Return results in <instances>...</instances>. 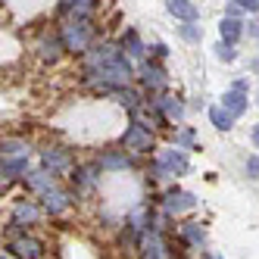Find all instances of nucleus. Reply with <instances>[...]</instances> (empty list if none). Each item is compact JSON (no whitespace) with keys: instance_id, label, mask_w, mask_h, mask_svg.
<instances>
[{"instance_id":"nucleus-1","label":"nucleus","mask_w":259,"mask_h":259,"mask_svg":"<svg viewBox=\"0 0 259 259\" xmlns=\"http://www.w3.org/2000/svg\"><path fill=\"white\" fill-rule=\"evenodd\" d=\"M60 41H63V50L84 53L88 44H91V25H88V19H78V16H72V19L60 28Z\"/></svg>"},{"instance_id":"nucleus-2","label":"nucleus","mask_w":259,"mask_h":259,"mask_svg":"<svg viewBox=\"0 0 259 259\" xmlns=\"http://www.w3.org/2000/svg\"><path fill=\"white\" fill-rule=\"evenodd\" d=\"M122 147H125V150H135V153H150L153 150L150 128L141 125V122H132V125L125 128V135H122Z\"/></svg>"},{"instance_id":"nucleus-3","label":"nucleus","mask_w":259,"mask_h":259,"mask_svg":"<svg viewBox=\"0 0 259 259\" xmlns=\"http://www.w3.org/2000/svg\"><path fill=\"white\" fill-rule=\"evenodd\" d=\"M156 175H184L188 172V156H184V150H178V147H172V150H162L156 165H153Z\"/></svg>"},{"instance_id":"nucleus-4","label":"nucleus","mask_w":259,"mask_h":259,"mask_svg":"<svg viewBox=\"0 0 259 259\" xmlns=\"http://www.w3.org/2000/svg\"><path fill=\"white\" fill-rule=\"evenodd\" d=\"M10 253L19 256V259H41L44 256V244L38 237H28V234H19L10 240Z\"/></svg>"},{"instance_id":"nucleus-5","label":"nucleus","mask_w":259,"mask_h":259,"mask_svg":"<svg viewBox=\"0 0 259 259\" xmlns=\"http://www.w3.org/2000/svg\"><path fill=\"white\" fill-rule=\"evenodd\" d=\"M25 184L34 194H47V191L57 188V175L47 172V169H34V172H25Z\"/></svg>"},{"instance_id":"nucleus-6","label":"nucleus","mask_w":259,"mask_h":259,"mask_svg":"<svg viewBox=\"0 0 259 259\" xmlns=\"http://www.w3.org/2000/svg\"><path fill=\"white\" fill-rule=\"evenodd\" d=\"M41 159H44V169L47 172H63V169L72 165V156L63 150V147H47V150L41 153Z\"/></svg>"},{"instance_id":"nucleus-7","label":"nucleus","mask_w":259,"mask_h":259,"mask_svg":"<svg viewBox=\"0 0 259 259\" xmlns=\"http://www.w3.org/2000/svg\"><path fill=\"white\" fill-rule=\"evenodd\" d=\"M69 203H72V197H69L66 191L53 188V191L44 194V212H50V215H63V212L69 209Z\"/></svg>"},{"instance_id":"nucleus-8","label":"nucleus","mask_w":259,"mask_h":259,"mask_svg":"<svg viewBox=\"0 0 259 259\" xmlns=\"http://www.w3.org/2000/svg\"><path fill=\"white\" fill-rule=\"evenodd\" d=\"M222 109L231 113V116H240L247 109V94H244V91H237V88H231L228 94L222 97Z\"/></svg>"},{"instance_id":"nucleus-9","label":"nucleus","mask_w":259,"mask_h":259,"mask_svg":"<svg viewBox=\"0 0 259 259\" xmlns=\"http://www.w3.org/2000/svg\"><path fill=\"white\" fill-rule=\"evenodd\" d=\"M194 197L191 194H184V191H169L165 194V209L169 212H184V209H194Z\"/></svg>"},{"instance_id":"nucleus-10","label":"nucleus","mask_w":259,"mask_h":259,"mask_svg":"<svg viewBox=\"0 0 259 259\" xmlns=\"http://www.w3.org/2000/svg\"><path fill=\"white\" fill-rule=\"evenodd\" d=\"M41 219V206H34V203H16V209H13V222L16 225H34V222Z\"/></svg>"},{"instance_id":"nucleus-11","label":"nucleus","mask_w":259,"mask_h":259,"mask_svg":"<svg viewBox=\"0 0 259 259\" xmlns=\"http://www.w3.org/2000/svg\"><path fill=\"white\" fill-rule=\"evenodd\" d=\"M165 10H169L172 16H178V19H184V22L197 19V7L191 4V0H165Z\"/></svg>"},{"instance_id":"nucleus-12","label":"nucleus","mask_w":259,"mask_h":259,"mask_svg":"<svg viewBox=\"0 0 259 259\" xmlns=\"http://www.w3.org/2000/svg\"><path fill=\"white\" fill-rule=\"evenodd\" d=\"M25 162H28V156H0V175H7V178L22 175Z\"/></svg>"},{"instance_id":"nucleus-13","label":"nucleus","mask_w":259,"mask_h":259,"mask_svg":"<svg viewBox=\"0 0 259 259\" xmlns=\"http://www.w3.org/2000/svg\"><path fill=\"white\" fill-rule=\"evenodd\" d=\"M69 16H78V19H88V16L91 13H94V0H63V4H60Z\"/></svg>"},{"instance_id":"nucleus-14","label":"nucleus","mask_w":259,"mask_h":259,"mask_svg":"<svg viewBox=\"0 0 259 259\" xmlns=\"http://www.w3.org/2000/svg\"><path fill=\"white\" fill-rule=\"evenodd\" d=\"M144 84L150 88V91H162L165 88V72L159 66H153V63H147L144 66Z\"/></svg>"},{"instance_id":"nucleus-15","label":"nucleus","mask_w":259,"mask_h":259,"mask_svg":"<svg viewBox=\"0 0 259 259\" xmlns=\"http://www.w3.org/2000/svg\"><path fill=\"white\" fill-rule=\"evenodd\" d=\"M0 156H28V144L19 138H7L0 141Z\"/></svg>"},{"instance_id":"nucleus-16","label":"nucleus","mask_w":259,"mask_h":259,"mask_svg":"<svg viewBox=\"0 0 259 259\" xmlns=\"http://www.w3.org/2000/svg\"><path fill=\"white\" fill-rule=\"evenodd\" d=\"M219 31H222V41H225V44H234V41L240 38V31H244V28H240L237 19H231V16H228V19H222Z\"/></svg>"},{"instance_id":"nucleus-17","label":"nucleus","mask_w":259,"mask_h":259,"mask_svg":"<svg viewBox=\"0 0 259 259\" xmlns=\"http://www.w3.org/2000/svg\"><path fill=\"white\" fill-rule=\"evenodd\" d=\"M100 169H125V165H128V156L122 153V150H109V153H103L100 156Z\"/></svg>"},{"instance_id":"nucleus-18","label":"nucleus","mask_w":259,"mask_h":259,"mask_svg":"<svg viewBox=\"0 0 259 259\" xmlns=\"http://www.w3.org/2000/svg\"><path fill=\"white\" fill-rule=\"evenodd\" d=\"M94 172H97V165H84V169H75L72 181H75L81 191H91V188H94Z\"/></svg>"},{"instance_id":"nucleus-19","label":"nucleus","mask_w":259,"mask_h":259,"mask_svg":"<svg viewBox=\"0 0 259 259\" xmlns=\"http://www.w3.org/2000/svg\"><path fill=\"white\" fill-rule=\"evenodd\" d=\"M181 237L188 240V244H194V247H200L203 244V237H206V231L200 228V222H188V225L181 228Z\"/></svg>"},{"instance_id":"nucleus-20","label":"nucleus","mask_w":259,"mask_h":259,"mask_svg":"<svg viewBox=\"0 0 259 259\" xmlns=\"http://www.w3.org/2000/svg\"><path fill=\"white\" fill-rule=\"evenodd\" d=\"M209 119H212V125L219 128V132H228L231 122H234V116H231V113H225L222 106H212V109H209Z\"/></svg>"},{"instance_id":"nucleus-21","label":"nucleus","mask_w":259,"mask_h":259,"mask_svg":"<svg viewBox=\"0 0 259 259\" xmlns=\"http://www.w3.org/2000/svg\"><path fill=\"white\" fill-rule=\"evenodd\" d=\"M122 47H128V53H132V57H144V44H141V38H138V31H132V28L122 34Z\"/></svg>"},{"instance_id":"nucleus-22","label":"nucleus","mask_w":259,"mask_h":259,"mask_svg":"<svg viewBox=\"0 0 259 259\" xmlns=\"http://www.w3.org/2000/svg\"><path fill=\"white\" fill-rule=\"evenodd\" d=\"M60 53H63V41H60V38H47V41L41 44V57L50 60V63L60 60Z\"/></svg>"},{"instance_id":"nucleus-23","label":"nucleus","mask_w":259,"mask_h":259,"mask_svg":"<svg viewBox=\"0 0 259 259\" xmlns=\"http://www.w3.org/2000/svg\"><path fill=\"white\" fill-rule=\"evenodd\" d=\"M156 106H159V109H162V113L169 116V119H181V116H184V106H181L178 100H172V97H162Z\"/></svg>"},{"instance_id":"nucleus-24","label":"nucleus","mask_w":259,"mask_h":259,"mask_svg":"<svg viewBox=\"0 0 259 259\" xmlns=\"http://www.w3.org/2000/svg\"><path fill=\"white\" fill-rule=\"evenodd\" d=\"M215 53H219V60H225V63H231V60L237 57V53H234V47H231V44H225V41H222V44L215 47Z\"/></svg>"},{"instance_id":"nucleus-25","label":"nucleus","mask_w":259,"mask_h":259,"mask_svg":"<svg viewBox=\"0 0 259 259\" xmlns=\"http://www.w3.org/2000/svg\"><path fill=\"white\" fill-rule=\"evenodd\" d=\"M181 34H184L188 41H200V31H197L194 25H181Z\"/></svg>"},{"instance_id":"nucleus-26","label":"nucleus","mask_w":259,"mask_h":259,"mask_svg":"<svg viewBox=\"0 0 259 259\" xmlns=\"http://www.w3.org/2000/svg\"><path fill=\"white\" fill-rule=\"evenodd\" d=\"M247 172H250L253 178H259V156H250V159H247Z\"/></svg>"},{"instance_id":"nucleus-27","label":"nucleus","mask_w":259,"mask_h":259,"mask_svg":"<svg viewBox=\"0 0 259 259\" xmlns=\"http://www.w3.org/2000/svg\"><path fill=\"white\" fill-rule=\"evenodd\" d=\"M191 141H194V132H181L178 135V144H191Z\"/></svg>"},{"instance_id":"nucleus-28","label":"nucleus","mask_w":259,"mask_h":259,"mask_svg":"<svg viewBox=\"0 0 259 259\" xmlns=\"http://www.w3.org/2000/svg\"><path fill=\"white\" fill-rule=\"evenodd\" d=\"M250 138H253V144L259 147V125H253V132H250Z\"/></svg>"},{"instance_id":"nucleus-29","label":"nucleus","mask_w":259,"mask_h":259,"mask_svg":"<svg viewBox=\"0 0 259 259\" xmlns=\"http://www.w3.org/2000/svg\"><path fill=\"white\" fill-rule=\"evenodd\" d=\"M253 34H256V38H259V22H256V25H253Z\"/></svg>"},{"instance_id":"nucleus-30","label":"nucleus","mask_w":259,"mask_h":259,"mask_svg":"<svg viewBox=\"0 0 259 259\" xmlns=\"http://www.w3.org/2000/svg\"><path fill=\"white\" fill-rule=\"evenodd\" d=\"M203 259H219V256H212V253H206V256H203Z\"/></svg>"},{"instance_id":"nucleus-31","label":"nucleus","mask_w":259,"mask_h":259,"mask_svg":"<svg viewBox=\"0 0 259 259\" xmlns=\"http://www.w3.org/2000/svg\"><path fill=\"white\" fill-rule=\"evenodd\" d=\"M0 259H7V256H0Z\"/></svg>"}]
</instances>
